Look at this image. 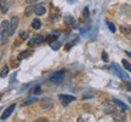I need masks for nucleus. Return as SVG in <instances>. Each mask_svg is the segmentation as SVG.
<instances>
[{"label":"nucleus","mask_w":131,"mask_h":122,"mask_svg":"<svg viewBox=\"0 0 131 122\" xmlns=\"http://www.w3.org/2000/svg\"><path fill=\"white\" fill-rule=\"evenodd\" d=\"M107 25H108V28H109V30L112 32V33H115V25L112 23V22H109V21H107Z\"/></svg>","instance_id":"obj_21"},{"label":"nucleus","mask_w":131,"mask_h":122,"mask_svg":"<svg viewBox=\"0 0 131 122\" xmlns=\"http://www.w3.org/2000/svg\"><path fill=\"white\" fill-rule=\"evenodd\" d=\"M34 11H35V6L30 5V6H28V7H26V10H24V15L28 17V16H30Z\"/></svg>","instance_id":"obj_13"},{"label":"nucleus","mask_w":131,"mask_h":122,"mask_svg":"<svg viewBox=\"0 0 131 122\" xmlns=\"http://www.w3.org/2000/svg\"><path fill=\"white\" fill-rule=\"evenodd\" d=\"M33 93H34V94H40V93H41V89H40V87H39V86H37V87L34 88V91H33Z\"/></svg>","instance_id":"obj_26"},{"label":"nucleus","mask_w":131,"mask_h":122,"mask_svg":"<svg viewBox=\"0 0 131 122\" xmlns=\"http://www.w3.org/2000/svg\"><path fill=\"white\" fill-rule=\"evenodd\" d=\"M37 122H47V118L45 117H41V118H38Z\"/></svg>","instance_id":"obj_29"},{"label":"nucleus","mask_w":131,"mask_h":122,"mask_svg":"<svg viewBox=\"0 0 131 122\" xmlns=\"http://www.w3.org/2000/svg\"><path fill=\"white\" fill-rule=\"evenodd\" d=\"M113 103H114V104H117V105H118V106H119V108H120V109H122L123 111H125V110H126V109H127L126 104H124V103H123V102H122V100H120V99L114 98V99H113Z\"/></svg>","instance_id":"obj_10"},{"label":"nucleus","mask_w":131,"mask_h":122,"mask_svg":"<svg viewBox=\"0 0 131 122\" xmlns=\"http://www.w3.org/2000/svg\"><path fill=\"white\" fill-rule=\"evenodd\" d=\"M32 55V51H23V52H21L18 55V59H23V58H27V57H29Z\"/></svg>","instance_id":"obj_16"},{"label":"nucleus","mask_w":131,"mask_h":122,"mask_svg":"<svg viewBox=\"0 0 131 122\" xmlns=\"http://www.w3.org/2000/svg\"><path fill=\"white\" fill-rule=\"evenodd\" d=\"M49 80L51 81L52 84L60 85L62 81L64 80V71L61 70V71H56V73H53L52 75H50Z\"/></svg>","instance_id":"obj_2"},{"label":"nucleus","mask_w":131,"mask_h":122,"mask_svg":"<svg viewBox=\"0 0 131 122\" xmlns=\"http://www.w3.org/2000/svg\"><path fill=\"white\" fill-rule=\"evenodd\" d=\"M50 46H51V48L53 50V51H57V50L61 47V42L57 41V40H55V41H52L51 44H50Z\"/></svg>","instance_id":"obj_15"},{"label":"nucleus","mask_w":131,"mask_h":122,"mask_svg":"<svg viewBox=\"0 0 131 122\" xmlns=\"http://www.w3.org/2000/svg\"><path fill=\"white\" fill-rule=\"evenodd\" d=\"M15 108H16V104H11L7 109H5V111L3 113V115H1V120H3V121H5V120H6V118H7L10 115L12 114V111H14Z\"/></svg>","instance_id":"obj_8"},{"label":"nucleus","mask_w":131,"mask_h":122,"mask_svg":"<svg viewBox=\"0 0 131 122\" xmlns=\"http://www.w3.org/2000/svg\"><path fill=\"white\" fill-rule=\"evenodd\" d=\"M123 66H124L127 71H130V73H131V64L126 61V59H123Z\"/></svg>","instance_id":"obj_20"},{"label":"nucleus","mask_w":131,"mask_h":122,"mask_svg":"<svg viewBox=\"0 0 131 122\" xmlns=\"http://www.w3.org/2000/svg\"><path fill=\"white\" fill-rule=\"evenodd\" d=\"M39 0H26V3H28V4H33V3H37Z\"/></svg>","instance_id":"obj_30"},{"label":"nucleus","mask_w":131,"mask_h":122,"mask_svg":"<svg viewBox=\"0 0 131 122\" xmlns=\"http://www.w3.org/2000/svg\"><path fill=\"white\" fill-rule=\"evenodd\" d=\"M40 106L42 110H50L53 106V102L50 98H42L40 99Z\"/></svg>","instance_id":"obj_5"},{"label":"nucleus","mask_w":131,"mask_h":122,"mask_svg":"<svg viewBox=\"0 0 131 122\" xmlns=\"http://www.w3.org/2000/svg\"><path fill=\"white\" fill-rule=\"evenodd\" d=\"M68 1H69V3H72V1H73V0H68Z\"/></svg>","instance_id":"obj_32"},{"label":"nucleus","mask_w":131,"mask_h":122,"mask_svg":"<svg viewBox=\"0 0 131 122\" xmlns=\"http://www.w3.org/2000/svg\"><path fill=\"white\" fill-rule=\"evenodd\" d=\"M101 57H102V61H103V62H108V55H107V53H106L104 51L102 52V55H101Z\"/></svg>","instance_id":"obj_25"},{"label":"nucleus","mask_w":131,"mask_h":122,"mask_svg":"<svg viewBox=\"0 0 131 122\" xmlns=\"http://www.w3.org/2000/svg\"><path fill=\"white\" fill-rule=\"evenodd\" d=\"M37 100H38V98H35V97H30V98H28L27 100H24L23 103H22V106H26V105H29V104L35 103Z\"/></svg>","instance_id":"obj_14"},{"label":"nucleus","mask_w":131,"mask_h":122,"mask_svg":"<svg viewBox=\"0 0 131 122\" xmlns=\"http://www.w3.org/2000/svg\"><path fill=\"white\" fill-rule=\"evenodd\" d=\"M112 68L114 69V71H115V74L120 76V77H122L123 80H126V81H127V80H130V76L127 75V74L125 73V71H123L122 69H120V68H119V66H118L117 64H115V63H114V64H112Z\"/></svg>","instance_id":"obj_6"},{"label":"nucleus","mask_w":131,"mask_h":122,"mask_svg":"<svg viewBox=\"0 0 131 122\" xmlns=\"http://www.w3.org/2000/svg\"><path fill=\"white\" fill-rule=\"evenodd\" d=\"M0 10L3 13H6L7 10H9V6H7V0H0Z\"/></svg>","instance_id":"obj_9"},{"label":"nucleus","mask_w":131,"mask_h":122,"mask_svg":"<svg viewBox=\"0 0 131 122\" xmlns=\"http://www.w3.org/2000/svg\"><path fill=\"white\" fill-rule=\"evenodd\" d=\"M84 16L85 17H88V16H89V9H88V7H85L84 9Z\"/></svg>","instance_id":"obj_28"},{"label":"nucleus","mask_w":131,"mask_h":122,"mask_svg":"<svg viewBox=\"0 0 131 122\" xmlns=\"http://www.w3.org/2000/svg\"><path fill=\"white\" fill-rule=\"evenodd\" d=\"M16 75H17V73H14V74H12V76H11V80H10V84H14V81H15V77H16Z\"/></svg>","instance_id":"obj_27"},{"label":"nucleus","mask_w":131,"mask_h":122,"mask_svg":"<svg viewBox=\"0 0 131 122\" xmlns=\"http://www.w3.org/2000/svg\"><path fill=\"white\" fill-rule=\"evenodd\" d=\"M32 27L34 29H39L40 27H41V21H40V19H38V18H35L32 22Z\"/></svg>","instance_id":"obj_17"},{"label":"nucleus","mask_w":131,"mask_h":122,"mask_svg":"<svg viewBox=\"0 0 131 122\" xmlns=\"http://www.w3.org/2000/svg\"><path fill=\"white\" fill-rule=\"evenodd\" d=\"M34 12H35L38 16H42V15L46 12V10H45V7H44V6H37Z\"/></svg>","instance_id":"obj_12"},{"label":"nucleus","mask_w":131,"mask_h":122,"mask_svg":"<svg viewBox=\"0 0 131 122\" xmlns=\"http://www.w3.org/2000/svg\"><path fill=\"white\" fill-rule=\"evenodd\" d=\"M18 22L19 19L17 16H14L11 21H10V27H9V36H12L16 32V29H17V25H18Z\"/></svg>","instance_id":"obj_3"},{"label":"nucleus","mask_w":131,"mask_h":122,"mask_svg":"<svg viewBox=\"0 0 131 122\" xmlns=\"http://www.w3.org/2000/svg\"><path fill=\"white\" fill-rule=\"evenodd\" d=\"M75 22V19L73 16H70V15H66L64 16V23L67 24V25H73Z\"/></svg>","instance_id":"obj_11"},{"label":"nucleus","mask_w":131,"mask_h":122,"mask_svg":"<svg viewBox=\"0 0 131 122\" xmlns=\"http://www.w3.org/2000/svg\"><path fill=\"white\" fill-rule=\"evenodd\" d=\"M120 30H122L123 34H129L131 32V28H129V27H122Z\"/></svg>","instance_id":"obj_23"},{"label":"nucleus","mask_w":131,"mask_h":122,"mask_svg":"<svg viewBox=\"0 0 131 122\" xmlns=\"http://www.w3.org/2000/svg\"><path fill=\"white\" fill-rule=\"evenodd\" d=\"M19 36H21V39H27V36H28V33H27L26 30H22V32L19 33Z\"/></svg>","instance_id":"obj_24"},{"label":"nucleus","mask_w":131,"mask_h":122,"mask_svg":"<svg viewBox=\"0 0 131 122\" xmlns=\"http://www.w3.org/2000/svg\"><path fill=\"white\" fill-rule=\"evenodd\" d=\"M95 94L92 93V92H86V93H84L83 94V98L84 99H90V98H92Z\"/></svg>","instance_id":"obj_22"},{"label":"nucleus","mask_w":131,"mask_h":122,"mask_svg":"<svg viewBox=\"0 0 131 122\" xmlns=\"http://www.w3.org/2000/svg\"><path fill=\"white\" fill-rule=\"evenodd\" d=\"M0 98H1V94H0Z\"/></svg>","instance_id":"obj_33"},{"label":"nucleus","mask_w":131,"mask_h":122,"mask_svg":"<svg viewBox=\"0 0 131 122\" xmlns=\"http://www.w3.org/2000/svg\"><path fill=\"white\" fill-rule=\"evenodd\" d=\"M57 34H51V35H47L46 38H45V41H47V42H50L51 44L52 41H55V40H57Z\"/></svg>","instance_id":"obj_18"},{"label":"nucleus","mask_w":131,"mask_h":122,"mask_svg":"<svg viewBox=\"0 0 131 122\" xmlns=\"http://www.w3.org/2000/svg\"><path fill=\"white\" fill-rule=\"evenodd\" d=\"M130 102H131V99H130Z\"/></svg>","instance_id":"obj_34"},{"label":"nucleus","mask_w":131,"mask_h":122,"mask_svg":"<svg viewBox=\"0 0 131 122\" xmlns=\"http://www.w3.org/2000/svg\"><path fill=\"white\" fill-rule=\"evenodd\" d=\"M58 98H60V100H61V103L63 106H67L69 103H72V102L75 100L74 96H69V94H61Z\"/></svg>","instance_id":"obj_4"},{"label":"nucleus","mask_w":131,"mask_h":122,"mask_svg":"<svg viewBox=\"0 0 131 122\" xmlns=\"http://www.w3.org/2000/svg\"><path fill=\"white\" fill-rule=\"evenodd\" d=\"M9 27H10V22L9 21H3L0 24V45H4L7 36H9Z\"/></svg>","instance_id":"obj_1"},{"label":"nucleus","mask_w":131,"mask_h":122,"mask_svg":"<svg viewBox=\"0 0 131 122\" xmlns=\"http://www.w3.org/2000/svg\"><path fill=\"white\" fill-rule=\"evenodd\" d=\"M7 74H9V66L5 65L4 68L1 69V71H0V77H6Z\"/></svg>","instance_id":"obj_19"},{"label":"nucleus","mask_w":131,"mask_h":122,"mask_svg":"<svg viewBox=\"0 0 131 122\" xmlns=\"http://www.w3.org/2000/svg\"><path fill=\"white\" fill-rule=\"evenodd\" d=\"M126 55H127L129 57H131V52H127V51H126Z\"/></svg>","instance_id":"obj_31"},{"label":"nucleus","mask_w":131,"mask_h":122,"mask_svg":"<svg viewBox=\"0 0 131 122\" xmlns=\"http://www.w3.org/2000/svg\"><path fill=\"white\" fill-rule=\"evenodd\" d=\"M42 41H44V36L40 35V34H38V35H34L28 41V46L33 47V46H35L37 44H40V42H42Z\"/></svg>","instance_id":"obj_7"}]
</instances>
